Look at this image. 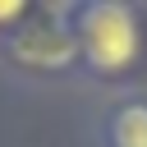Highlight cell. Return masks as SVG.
I'll list each match as a JSON object with an SVG mask.
<instances>
[{
  "mask_svg": "<svg viewBox=\"0 0 147 147\" xmlns=\"http://www.w3.org/2000/svg\"><path fill=\"white\" fill-rule=\"evenodd\" d=\"M142 32H138V14L129 5H83L78 9V51L96 74H119L138 60Z\"/></svg>",
  "mask_w": 147,
  "mask_h": 147,
  "instance_id": "1",
  "label": "cell"
},
{
  "mask_svg": "<svg viewBox=\"0 0 147 147\" xmlns=\"http://www.w3.org/2000/svg\"><path fill=\"white\" fill-rule=\"evenodd\" d=\"M9 18H23V5H0V23H9Z\"/></svg>",
  "mask_w": 147,
  "mask_h": 147,
  "instance_id": "3",
  "label": "cell"
},
{
  "mask_svg": "<svg viewBox=\"0 0 147 147\" xmlns=\"http://www.w3.org/2000/svg\"><path fill=\"white\" fill-rule=\"evenodd\" d=\"M110 142L115 147H147V106L142 101L119 106V115L110 124Z\"/></svg>",
  "mask_w": 147,
  "mask_h": 147,
  "instance_id": "2",
  "label": "cell"
}]
</instances>
